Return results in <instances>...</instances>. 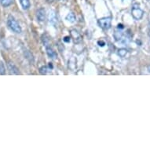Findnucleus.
<instances>
[{
  "label": "nucleus",
  "instance_id": "f257e3e1",
  "mask_svg": "<svg viewBox=\"0 0 150 150\" xmlns=\"http://www.w3.org/2000/svg\"><path fill=\"white\" fill-rule=\"evenodd\" d=\"M7 25L10 29L12 30L13 32H15V33L20 34L22 32V29H21V27L19 25V23L17 22V20L13 16H11V15H10L8 17Z\"/></svg>",
  "mask_w": 150,
  "mask_h": 150
},
{
  "label": "nucleus",
  "instance_id": "f03ea898",
  "mask_svg": "<svg viewBox=\"0 0 150 150\" xmlns=\"http://www.w3.org/2000/svg\"><path fill=\"white\" fill-rule=\"evenodd\" d=\"M131 14L135 20H140L142 18L144 11L139 7L138 4H134L132 6V10H131Z\"/></svg>",
  "mask_w": 150,
  "mask_h": 150
},
{
  "label": "nucleus",
  "instance_id": "7ed1b4c3",
  "mask_svg": "<svg viewBox=\"0 0 150 150\" xmlns=\"http://www.w3.org/2000/svg\"><path fill=\"white\" fill-rule=\"evenodd\" d=\"M112 18L111 17H103L98 21L99 26L103 29H108L111 27Z\"/></svg>",
  "mask_w": 150,
  "mask_h": 150
},
{
  "label": "nucleus",
  "instance_id": "20e7f679",
  "mask_svg": "<svg viewBox=\"0 0 150 150\" xmlns=\"http://www.w3.org/2000/svg\"><path fill=\"white\" fill-rule=\"evenodd\" d=\"M7 67L8 69H9V71H10V75H20V71H19V69H17V66L15 65L13 62H8L7 64Z\"/></svg>",
  "mask_w": 150,
  "mask_h": 150
},
{
  "label": "nucleus",
  "instance_id": "39448f33",
  "mask_svg": "<svg viewBox=\"0 0 150 150\" xmlns=\"http://www.w3.org/2000/svg\"><path fill=\"white\" fill-rule=\"evenodd\" d=\"M71 37H72V39L74 40V42H75L78 43V42H79L81 41V35H80V34H79V32H77V31H76V30H71Z\"/></svg>",
  "mask_w": 150,
  "mask_h": 150
},
{
  "label": "nucleus",
  "instance_id": "423d86ee",
  "mask_svg": "<svg viewBox=\"0 0 150 150\" xmlns=\"http://www.w3.org/2000/svg\"><path fill=\"white\" fill-rule=\"evenodd\" d=\"M45 10L44 9H39L36 12V17L40 21H43L45 20Z\"/></svg>",
  "mask_w": 150,
  "mask_h": 150
},
{
  "label": "nucleus",
  "instance_id": "0eeeda50",
  "mask_svg": "<svg viewBox=\"0 0 150 150\" xmlns=\"http://www.w3.org/2000/svg\"><path fill=\"white\" fill-rule=\"evenodd\" d=\"M47 53L48 54V56H49L50 58L52 59H55L56 57H57V54H56V52L54 51V50L52 49L50 47H47Z\"/></svg>",
  "mask_w": 150,
  "mask_h": 150
},
{
  "label": "nucleus",
  "instance_id": "6e6552de",
  "mask_svg": "<svg viewBox=\"0 0 150 150\" xmlns=\"http://www.w3.org/2000/svg\"><path fill=\"white\" fill-rule=\"evenodd\" d=\"M49 19H50V22L53 24L54 25H56V23L57 22V17L55 14L54 12H50L49 14Z\"/></svg>",
  "mask_w": 150,
  "mask_h": 150
},
{
  "label": "nucleus",
  "instance_id": "1a4fd4ad",
  "mask_svg": "<svg viewBox=\"0 0 150 150\" xmlns=\"http://www.w3.org/2000/svg\"><path fill=\"white\" fill-rule=\"evenodd\" d=\"M20 3L21 4V6H22L24 10H28V9H29L30 6H31L29 0H20Z\"/></svg>",
  "mask_w": 150,
  "mask_h": 150
},
{
  "label": "nucleus",
  "instance_id": "9d476101",
  "mask_svg": "<svg viewBox=\"0 0 150 150\" xmlns=\"http://www.w3.org/2000/svg\"><path fill=\"white\" fill-rule=\"evenodd\" d=\"M13 0H0L1 5L3 6V7H8L10 5H12Z\"/></svg>",
  "mask_w": 150,
  "mask_h": 150
},
{
  "label": "nucleus",
  "instance_id": "9b49d317",
  "mask_svg": "<svg viewBox=\"0 0 150 150\" xmlns=\"http://www.w3.org/2000/svg\"><path fill=\"white\" fill-rule=\"evenodd\" d=\"M66 20L69 21V22L74 23L76 21V16L73 13H69V14L66 16Z\"/></svg>",
  "mask_w": 150,
  "mask_h": 150
},
{
  "label": "nucleus",
  "instance_id": "f8f14e48",
  "mask_svg": "<svg viewBox=\"0 0 150 150\" xmlns=\"http://www.w3.org/2000/svg\"><path fill=\"white\" fill-rule=\"evenodd\" d=\"M127 54V50L126 49H120L118 50V54L121 57H124Z\"/></svg>",
  "mask_w": 150,
  "mask_h": 150
},
{
  "label": "nucleus",
  "instance_id": "ddd939ff",
  "mask_svg": "<svg viewBox=\"0 0 150 150\" xmlns=\"http://www.w3.org/2000/svg\"><path fill=\"white\" fill-rule=\"evenodd\" d=\"M6 74V69L4 64L2 62H0V75L2 76H4Z\"/></svg>",
  "mask_w": 150,
  "mask_h": 150
},
{
  "label": "nucleus",
  "instance_id": "4468645a",
  "mask_svg": "<svg viewBox=\"0 0 150 150\" xmlns=\"http://www.w3.org/2000/svg\"><path fill=\"white\" fill-rule=\"evenodd\" d=\"M47 67H42L40 69V72L42 74H47Z\"/></svg>",
  "mask_w": 150,
  "mask_h": 150
},
{
  "label": "nucleus",
  "instance_id": "2eb2a0df",
  "mask_svg": "<svg viewBox=\"0 0 150 150\" xmlns=\"http://www.w3.org/2000/svg\"><path fill=\"white\" fill-rule=\"evenodd\" d=\"M64 41H65V42H69V41H70V37L66 36L64 39Z\"/></svg>",
  "mask_w": 150,
  "mask_h": 150
},
{
  "label": "nucleus",
  "instance_id": "dca6fc26",
  "mask_svg": "<svg viewBox=\"0 0 150 150\" xmlns=\"http://www.w3.org/2000/svg\"><path fill=\"white\" fill-rule=\"evenodd\" d=\"M98 44H99V46H101V47H103V46H105V42H104L103 41H99Z\"/></svg>",
  "mask_w": 150,
  "mask_h": 150
},
{
  "label": "nucleus",
  "instance_id": "f3484780",
  "mask_svg": "<svg viewBox=\"0 0 150 150\" xmlns=\"http://www.w3.org/2000/svg\"><path fill=\"white\" fill-rule=\"evenodd\" d=\"M47 1L48 2V3H51V2H53L54 0H47Z\"/></svg>",
  "mask_w": 150,
  "mask_h": 150
},
{
  "label": "nucleus",
  "instance_id": "a211bd4d",
  "mask_svg": "<svg viewBox=\"0 0 150 150\" xmlns=\"http://www.w3.org/2000/svg\"><path fill=\"white\" fill-rule=\"evenodd\" d=\"M148 71L150 72V65H149V66H148Z\"/></svg>",
  "mask_w": 150,
  "mask_h": 150
},
{
  "label": "nucleus",
  "instance_id": "6ab92c4d",
  "mask_svg": "<svg viewBox=\"0 0 150 150\" xmlns=\"http://www.w3.org/2000/svg\"><path fill=\"white\" fill-rule=\"evenodd\" d=\"M61 1H63V0H61Z\"/></svg>",
  "mask_w": 150,
  "mask_h": 150
}]
</instances>
